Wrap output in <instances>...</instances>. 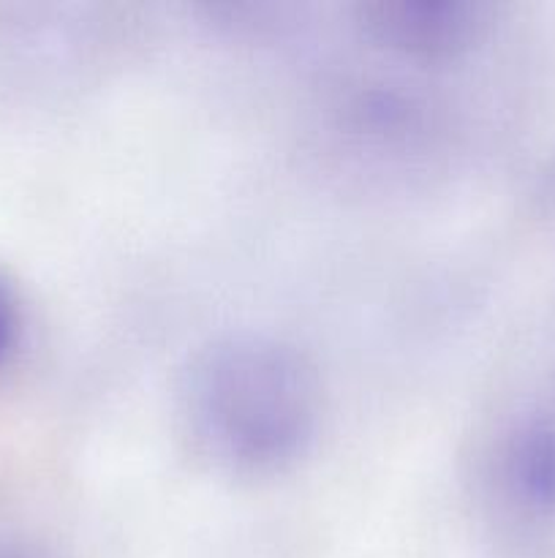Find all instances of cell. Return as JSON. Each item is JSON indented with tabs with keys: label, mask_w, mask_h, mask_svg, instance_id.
<instances>
[{
	"label": "cell",
	"mask_w": 555,
	"mask_h": 558,
	"mask_svg": "<svg viewBox=\"0 0 555 558\" xmlns=\"http://www.w3.org/2000/svg\"><path fill=\"white\" fill-rule=\"evenodd\" d=\"M183 414L196 445L237 472L294 461L319 423V376L288 343L226 336L185 374Z\"/></svg>",
	"instance_id": "1"
},
{
	"label": "cell",
	"mask_w": 555,
	"mask_h": 558,
	"mask_svg": "<svg viewBox=\"0 0 555 558\" xmlns=\"http://www.w3.org/2000/svg\"><path fill=\"white\" fill-rule=\"evenodd\" d=\"M381 38L422 52H449L477 31V9L462 0H390L370 9Z\"/></svg>",
	"instance_id": "2"
},
{
	"label": "cell",
	"mask_w": 555,
	"mask_h": 558,
	"mask_svg": "<svg viewBox=\"0 0 555 558\" xmlns=\"http://www.w3.org/2000/svg\"><path fill=\"white\" fill-rule=\"evenodd\" d=\"M504 474L522 507L550 515L555 510V425L533 423L517 430L506 450Z\"/></svg>",
	"instance_id": "3"
},
{
	"label": "cell",
	"mask_w": 555,
	"mask_h": 558,
	"mask_svg": "<svg viewBox=\"0 0 555 558\" xmlns=\"http://www.w3.org/2000/svg\"><path fill=\"white\" fill-rule=\"evenodd\" d=\"M22 332V311L14 287L0 276V365L14 354Z\"/></svg>",
	"instance_id": "4"
},
{
	"label": "cell",
	"mask_w": 555,
	"mask_h": 558,
	"mask_svg": "<svg viewBox=\"0 0 555 558\" xmlns=\"http://www.w3.org/2000/svg\"><path fill=\"white\" fill-rule=\"evenodd\" d=\"M0 558H41V556H36L27 548H20V545L0 543Z\"/></svg>",
	"instance_id": "5"
}]
</instances>
